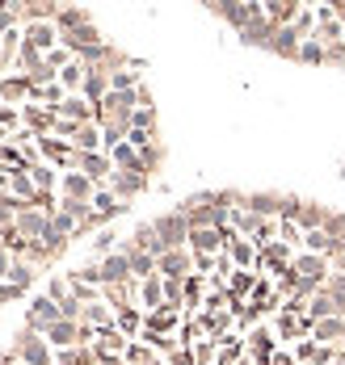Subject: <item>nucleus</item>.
<instances>
[{
	"instance_id": "obj_49",
	"label": "nucleus",
	"mask_w": 345,
	"mask_h": 365,
	"mask_svg": "<svg viewBox=\"0 0 345 365\" xmlns=\"http://www.w3.org/2000/svg\"><path fill=\"white\" fill-rule=\"evenodd\" d=\"M59 319H72V324H80V319H84V307H80L72 294H68V298L59 302Z\"/></svg>"
},
{
	"instance_id": "obj_17",
	"label": "nucleus",
	"mask_w": 345,
	"mask_h": 365,
	"mask_svg": "<svg viewBox=\"0 0 345 365\" xmlns=\"http://www.w3.org/2000/svg\"><path fill=\"white\" fill-rule=\"evenodd\" d=\"M126 210H131V206H126V202H118L110 189H97V193H93V219L101 222V227H110L114 219H122Z\"/></svg>"
},
{
	"instance_id": "obj_30",
	"label": "nucleus",
	"mask_w": 345,
	"mask_h": 365,
	"mask_svg": "<svg viewBox=\"0 0 345 365\" xmlns=\"http://www.w3.org/2000/svg\"><path fill=\"white\" fill-rule=\"evenodd\" d=\"M114 319H118V311L101 298V302H89V307H84V319H80V324H89L93 331H106V328H114Z\"/></svg>"
},
{
	"instance_id": "obj_55",
	"label": "nucleus",
	"mask_w": 345,
	"mask_h": 365,
	"mask_svg": "<svg viewBox=\"0 0 345 365\" xmlns=\"http://www.w3.org/2000/svg\"><path fill=\"white\" fill-rule=\"evenodd\" d=\"M333 13H337V21L345 26V0H333Z\"/></svg>"
},
{
	"instance_id": "obj_12",
	"label": "nucleus",
	"mask_w": 345,
	"mask_h": 365,
	"mask_svg": "<svg viewBox=\"0 0 345 365\" xmlns=\"http://www.w3.org/2000/svg\"><path fill=\"white\" fill-rule=\"evenodd\" d=\"M295 273L304 277V282H311V286H324L329 282V273H333V264H329V256H311V252H295Z\"/></svg>"
},
{
	"instance_id": "obj_36",
	"label": "nucleus",
	"mask_w": 345,
	"mask_h": 365,
	"mask_svg": "<svg viewBox=\"0 0 345 365\" xmlns=\"http://www.w3.org/2000/svg\"><path fill=\"white\" fill-rule=\"evenodd\" d=\"M39 264H30V260H13V273H9V286H17V290H30L34 282H39Z\"/></svg>"
},
{
	"instance_id": "obj_24",
	"label": "nucleus",
	"mask_w": 345,
	"mask_h": 365,
	"mask_svg": "<svg viewBox=\"0 0 345 365\" xmlns=\"http://www.w3.org/2000/svg\"><path fill=\"white\" fill-rule=\"evenodd\" d=\"M59 118H68V122H76V126H84V122H97V106L93 101H84L80 93H72V97H64V106H59Z\"/></svg>"
},
{
	"instance_id": "obj_8",
	"label": "nucleus",
	"mask_w": 345,
	"mask_h": 365,
	"mask_svg": "<svg viewBox=\"0 0 345 365\" xmlns=\"http://www.w3.org/2000/svg\"><path fill=\"white\" fill-rule=\"evenodd\" d=\"M55 324H59V307H55V302H51L46 294L30 298V307H26V324H21V328L42 331V336H46V331L55 328Z\"/></svg>"
},
{
	"instance_id": "obj_39",
	"label": "nucleus",
	"mask_w": 345,
	"mask_h": 365,
	"mask_svg": "<svg viewBox=\"0 0 345 365\" xmlns=\"http://www.w3.org/2000/svg\"><path fill=\"white\" fill-rule=\"evenodd\" d=\"M110 160H114V168H122V173H144V164H139V151L131 143H118L114 151H110Z\"/></svg>"
},
{
	"instance_id": "obj_14",
	"label": "nucleus",
	"mask_w": 345,
	"mask_h": 365,
	"mask_svg": "<svg viewBox=\"0 0 345 365\" xmlns=\"http://www.w3.org/2000/svg\"><path fill=\"white\" fill-rule=\"evenodd\" d=\"M0 106H13V110L30 106V80H26L21 72L0 76Z\"/></svg>"
},
{
	"instance_id": "obj_29",
	"label": "nucleus",
	"mask_w": 345,
	"mask_h": 365,
	"mask_svg": "<svg viewBox=\"0 0 345 365\" xmlns=\"http://www.w3.org/2000/svg\"><path fill=\"white\" fill-rule=\"evenodd\" d=\"M80 97H84V101H93V106H101V101L110 97V72H97V68H89Z\"/></svg>"
},
{
	"instance_id": "obj_19",
	"label": "nucleus",
	"mask_w": 345,
	"mask_h": 365,
	"mask_svg": "<svg viewBox=\"0 0 345 365\" xmlns=\"http://www.w3.org/2000/svg\"><path fill=\"white\" fill-rule=\"evenodd\" d=\"M84 26H93V13H89L84 4H59V17H55V30H59V38H64V34H76V30H84Z\"/></svg>"
},
{
	"instance_id": "obj_58",
	"label": "nucleus",
	"mask_w": 345,
	"mask_h": 365,
	"mask_svg": "<svg viewBox=\"0 0 345 365\" xmlns=\"http://www.w3.org/2000/svg\"><path fill=\"white\" fill-rule=\"evenodd\" d=\"M333 365H345V361H341V357H337V361H333Z\"/></svg>"
},
{
	"instance_id": "obj_5",
	"label": "nucleus",
	"mask_w": 345,
	"mask_h": 365,
	"mask_svg": "<svg viewBox=\"0 0 345 365\" xmlns=\"http://www.w3.org/2000/svg\"><path fill=\"white\" fill-rule=\"evenodd\" d=\"M148 185H152V177L148 173H122V168H114V177H110V185H101V189H110L118 202H135L139 193H148Z\"/></svg>"
},
{
	"instance_id": "obj_32",
	"label": "nucleus",
	"mask_w": 345,
	"mask_h": 365,
	"mask_svg": "<svg viewBox=\"0 0 345 365\" xmlns=\"http://www.w3.org/2000/svg\"><path fill=\"white\" fill-rule=\"evenodd\" d=\"M324 219H329V206H324V202H311V197H304V206H299V231H320V227H324Z\"/></svg>"
},
{
	"instance_id": "obj_28",
	"label": "nucleus",
	"mask_w": 345,
	"mask_h": 365,
	"mask_svg": "<svg viewBox=\"0 0 345 365\" xmlns=\"http://www.w3.org/2000/svg\"><path fill=\"white\" fill-rule=\"evenodd\" d=\"M160 307H164V277L156 273V277H148V282H139V311L152 315V311H160Z\"/></svg>"
},
{
	"instance_id": "obj_52",
	"label": "nucleus",
	"mask_w": 345,
	"mask_h": 365,
	"mask_svg": "<svg viewBox=\"0 0 345 365\" xmlns=\"http://www.w3.org/2000/svg\"><path fill=\"white\" fill-rule=\"evenodd\" d=\"M324 290H329V294H345V269H333V273H329Z\"/></svg>"
},
{
	"instance_id": "obj_56",
	"label": "nucleus",
	"mask_w": 345,
	"mask_h": 365,
	"mask_svg": "<svg viewBox=\"0 0 345 365\" xmlns=\"http://www.w3.org/2000/svg\"><path fill=\"white\" fill-rule=\"evenodd\" d=\"M236 365H253V357H249V353H244V357H240V361H236Z\"/></svg>"
},
{
	"instance_id": "obj_33",
	"label": "nucleus",
	"mask_w": 345,
	"mask_h": 365,
	"mask_svg": "<svg viewBox=\"0 0 345 365\" xmlns=\"http://www.w3.org/2000/svg\"><path fill=\"white\" fill-rule=\"evenodd\" d=\"M114 328L122 331L126 340H139V336H144V311H139V307H122L118 319H114Z\"/></svg>"
},
{
	"instance_id": "obj_44",
	"label": "nucleus",
	"mask_w": 345,
	"mask_h": 365,
	"mask_svg": "<svg viewBox=\"0 0 345 365\" xmlns=\"http://www.w3.org/2000/svg\"><path fill=\"white\" fill-rule=\"evenodd\" d=\"M131 130H148V135H160V113H156V110H135V118H131Z\"/></svg>"
},
{
	"instance_id": "obj_57",
	"label": "nucleus",
	"mask_w": 345,
	"mask_h": 365,
	"mask_svg": "<svg viewBox=\"0 0 345 365\" xmlns=\"http://www.w3.org/2000/svg\"><path fill=\"white\" fill-rule=\"evenodd\" d=\"M106 365H126V361H122V357H114V361H106Z\"/></svg>"
},
{
	"instance_id": "obj_11",
	"label": "nucleus",
	"mask_w": 345,
	"mask_h": 365,
	"mask_svg": "<svg viewBox=\"0 0 345 365\" xmlns=\"http://www.w3.org/2000/svg\"><path fill=\"white\" fill-rule=\"evenodd\" d=\"M9 4H13V13H17L21 26H39V21H55L59 17L55 0H9Z\"/></svg>"
},
{
	"instance_id": "obj_47",
	"label": "nucleus",
	"mask_w": 345,
	"mask_h": 365,
	"mask_svg": "<svg viewBox=\"0 0 345 365\" xmlns=\"http://www.w3.org/2000/svg\"><path fill=\"white\" fill-rule=\"evenodd\" d=\"M164 307L186 311V282H164Z\"/></svg>"
},
{
	"instance_id": "obj_60",
	"label": "nucleus",
	"mask_w": 345,
	"mask_h": 365,
	"mask_svg": "<svg viewBox=\"0 0 345 365\" xmlns=\"http://www.w3.org/2000/svg\"><path fill=\"white\" fill-rule=\"evenodd\" d=\"M341 72H345V68H341Z\"/></svg>"
},
{
	"instance_id": "obj_10",
	"label": "nucleus",
	"mask_w": 345,
	"mask_h": 365,
	"mask_svg": "<svg viewBox=\"0 0 345 365\" xmlns=\"http://www.w3.org/2000/svg\"><path fill=\"white\" fill-rule=\"evenodd\" d=\"M291 260H295V248H286L282 240H274V244H266L261 256H257V273H261V277H278L282 269H291Z\"/></svg>"
},
{
	"instance_id": "obj_7",
	"label": "nucleus",
	"mask_w": 345,
	"mask_h": 365,
	"mask_svg": "<svg viewBox=\"0 0 345 365\" xmlns=\"http://www.w3.org/2000/svg\"><path fill=\"white\" fill-rule=\"evenodd\" d=\"M156 273L164 277V282H186L194 277V252L190 248H173V252H164L156 260Z\"/></svg>"
},
{
	"instance_id": "obj_25",
	"label": "nucleus",
	"mask_w": 345,
	"mask_h": 365,
	"mask_svg": "<svg viewBox=\"0 0 345 365\" xmlns=\"http://www.w3.org/2000/svg\"><path fill=\"white\" fill-rule=\"evenodd\" d=\"M198 324H202V331H206V340H224V336H231V324H236V315L231 311H202L198 315Z\"/></svg>"
},
{
	"instance_id": "obj_42",
	"label": "nucleus",
	"mask_w": 345,
	"mask_h": 365,
	"mask_svg": "<svg viewBox=\"0 0 345 365\" xmlns=\"http://www.w3.org/2000/svg\"><path fill=\"white\" fill-rule=\"evenodd\" d=\"M118 244H122V240L114 235V227H106V231H97V235H93V256H97V260H106L110 252H118Z\"/></svg>"
},
{
	"instance_id": "obj_48",
	"label": "nucleus",
	"mask_w": 345,
	"mask_h": 365,
	"mask_svg": "<svg viewBox=\"0 0 345 365\" xmlns=\"http://www.w3.org/2000/svg\"><path fill=\"white\" fill-rule=\"evenodd\" d=\"M320 231L337 244V240L345 235V215H341V210H329V219H324V227H320Z\"/></svg>"
},
{
	"instance_id": "obj_9",
	"label": "nucleus",
	"mask_w": 345,
	"mask_h": 365,
	"mask_svg": "<svg viewBox=\"0 0 345 365\" xmlns=\"http://www.w3.org/2000/svg\"><path fill=\"white\" fill-rule=\"evenodd\" d=\"M76 173H84L89 181L101 189V185H110V177H114V160H110L106 151H89V155L76 151Z\"/></svg>"
},
{
	"instance_id": "obj_4",
	"label": "nucleus",
	"mask_w": 345,
	"mask_h": 365,
	"mask_svg": "<svg viewBox=\"0 0 345 365\" xmlns=\"http://www.w3.org/2000/svg\"><path fill=\"white\" fill-rule=\"evenodd\" d=\"M274 336H278L282 349H286V344L295 349L299 340L311 336V319H307V315H295V311H278V315H274Z\"/></svg>"
},
{
	"instance_id": "obj_23",
	"label": "nucleus",
	"mask_w": 345,
	"mask_h": 365,
	"mask_svg": "<svg viewBox=\"0 0 345 365\" xmlns=\"http://www.w3.org/2000/svg\"><path fill=\"white\" fill-rule=\"evenodd\" d=\"M228 256L236 269H253L257 273V256H261V248L253 244V240H244V235H231L228 240Z\"/></svg>"
},
{
	"instance_id": "obj_31",
	"label": "nucleus",
	"mask_w": 345,
	"mask_h": 365,
	"mask_svg": "<svg viewBox=\"0 0 345 365\" xmlns=\"http://www.w3.org/2000/svg\"><path fill=\"white\" fill-rule=\"evenodd\" d=\"M311 340L337 349V344L345 340V319H320V324H311Z\"/></svg>"
},
{
	"instance_id": "obj_40",
	"label": "nucleus",
	"mask_w": 345,
	"mask_h": 365,
	"mask_svg": "<svg viewBox=\"0 0 345 365\" xmlns=\"http://www.w3.org/2000/svg\"><path fill=\"white\" fill-rule=\"evenodd\" d=\"M139 164H144L148 177H156V173L164 168V139H156L152 147H144V151H139Z\"/></svg>"
},
{
	"instance_id": "obj_15",
	"label": "nucleus",
	"mask_w": 345,
	"mask_h": 365,
	"mask_svg": "<svg viewBox=\"0 0 345 365\" xmlns=\"http://www.w3.org/2000/svg\"><path fill=\"white\" fill-rule=\"evenodd\" d=\"M194 256H219L228 252V244H224V231L219 227H198V231H190V244H186Z\"/></svg>"
},
{
	"instance_id": "obj_1",
	"label": "nucleus",
	"mask_w": 345,
	"mask_h": 365,
	"mask_svg": "<svg viewBox=\"0 0 345 365\" xmlns=\"http://www.w3.org/2000/svg\"><path fill=\"white\" fill-rule=\"evenodd\" d=\"M206 9H211L224 26H231L236 34H240V30H249L257 17H266V4H257V0H211Z\"/></svg>"
},
{
	"instance_id": "obj_20",
	"label": "nucleus",
	"mask_w": 345,
	"mask_h": 365,
	"mask_svg": "<svg viewBox=\"0 0 345 365\" xmlns=\"http://www.w3.org/2000/svg\"><path fill=\"white\" fill-rule=\"evenodd\" d=\"M93 193H97V185L89 181L84 173H64L59 177V197H72V202H93Z\"/></svg>"
},
{
	"instance_id": "obj_2",
	"label": "nucleus",
	"mask_w": 345,
	"mask_h": 365,
	"mask_svg": "<svg viewBox=\"0 0 345 365\" xmlns=\"http://www.w3.org/2000/svg\"><path fill=\"white\" fill-rule=\"evenodd\" d=\"M9 349L21 357V365H55V349L46 344V336H42V331L21 328L17 336H13V344H9Z\"/></svg>"
},
{
	"instance_id": "obj_50",
	"label": "nucleus",
	"mask_w": 345,
	"mask_h": 365,
	"mask_svg": "<svg viewBox=\"0 0 345 365\" xmlns=\"http://www.w3.org/2000/svg\"><path fill=\"white\" fill-rule=\"evenodd\" d=\"M21 21H17V13H13V4L9 0H0V38L9 34V30H17Z\"/></svg>"
},
{
	"instance_id": "obj_3",
	"label": "nucleus",
	"mask_w": 345,
	"mask_h": 365,
	"mask_svg": "<svg viewBox=\"0 0 345 365\" xmlns=\"http://www.w3.org/2000/svg\"><path fill=\"white\" fill-rule=\"evenodd\" d=\"M156 227V240L164 244V252H173V248H186L190 244V222H186V215L173 206V210H164V215H156L152 219Z\"/></svg>"
},
{
	"instance_id": "obj_34",
	"label": "nucleus",
	"mask_w": 345,
	"mask_h": 365,
	"mask_svg": "<svg viewBox=\"0 0 345 365\" xmlns=\"http://www.w3.org/2000/svg\"><path fill=\"white\" fill-rule=\"evenodd\" d=\"M240 42H244V46H261V51H269V42H274V26H269L266 17H257L249 30H240Z\"/></svg>"
},
{
	"instance_id": "obj_18",
	"label": "nucleus",
	"mask_w": 345,
	"mask_h": 365,
	"mask_svg": "<svg viewBox=\"0 0 345 365\" xmlns=\"http://www.w3.org/2000/svg\"><path fill=\"white\" fill-rule=\"evenodd\" d=\"M21 38H26V46H34V51H42V55H51V51L59 46V30H55V21L21 26Z\"/></svg>"
},
{
	"instance_id": "obj_45",
	"label": "nucleus",
	"mask_w": 345,
	"mask_h": 365,
	"mask_svg": "<svg viewBox=\"0 0 345 365\" xmlns=\"http://www.w3.org/2000/svg\"><path fill=\"white\" fill-rule=\"evenodd\" d=\"M299 63H307V68H324V46H320L316 38H307L304 46H299Z\"/></svg>"
},
{
	"instance_id": "obj_13",
	"label": "nucleus",
	"mask_w": 345,
	"mask_h": 365,
	"mask_svg": "<svg viewBox=\"0 0 345 365\" xmlns=\"http://www.w3.org/2000/svg\"><path fill=\"white\" fill-rule=\"evenodd\" d=\"M282 206H286V193H278V189H253L249 193V210L257 219H282Z\"/></svg>"
},
{
	"instance_id": "obj_38",
	"label": "nucleus",
	"mask_w": 345,
	"mask_h": 365,
	"mask_svg": "<svg viewBox=\"0 0 345 365\" xmlns=\"http://www.w3.org/2000/svg\"><path fill=\"white\" fill-rule=\"evenodd\" d=\"M30 177H34V189L39 193H59V168H51V164H39V168H30Z\"/></svg>"
},
{
	"instance_id": "obj_26",
	"label": "nucleus",
	"mask_w": 345,
	"mask_h": 365,
	"mask_svg": "<svg viewBox=\"0 0 345 365\" xmlns=\"http://www.w3.org/2000/svg\"><path fill=\"white\" fill-rule=\"evenodd\" d=\"M13 222H17V231H21L30 244H39L42 235H46V227H51V219H46L42 210H34V206H26V210H21V215H17Z\"/></svg>"
},
{
	"instance_id": "obj_41",
	"label": "nucleus",
	"mask_w": 345,
	"mask_h": 365,
	"mask_svg": "<svg viewBox=\"0 0 345 365\" xmlns=\"http://www.w3.org/2000/svg\"><path fill=\"white\" fill-rule=\"evenodd\" d=\"M122 361H126V365H156L160 357H156L144 340H131V344H126V353H122Z\"/></svg>"
},
{
	"instance_id": "obj_22",
	"label": "nucleus",
	"mask_w": 345,
	"mask_h": 365,
	"mask_svg": "<svg viewBox=\"0 0 345 365\" xmlns=\"http://www.w3.org/2000/svg\"><path fill=\"white\" fill-rule=\"evenodd\" d=\"M304 13V4L299 0H266V21L274 30H282V26H295V17Z\"/></svg>"
},
{
	"instance_id": "obj_51",
	"label": "nucleus",
	"mask_w": 345,
	"mask_h": 365,
	"mask_svg": "<svg viewBox=\"0 0 345 365\" xmlns=\"http://www.w3.org/2000/svg\"><path fill=\"white\" fill-rule=\"evenodd\" d=\"M316 349H320V344H316V340L307 336V340H299V344H295L291 353H295V361H299V365H311V357H316Z\"/></svg>"
},
{
	"instance_id": "obj_16",
	"label": "nucleus",
	"mask_w": 345,
	"mask_h": 365,
	"mask_svg": "<svg viewBox=\"0 0 345 365\" xmlns=\"http://www.w3.org/2000/svg\"><path fill=\"white\" fill-rule=\"evenodd\" d=\"M55 118H59L55 110L30 101V106H21V130H30L34 139H39V135H51V130H55Z\"/></svg>"
},
{
	"instance_id": "obj_54",
	"label": "nucleus",
	"mask_w": 345,
	"mask_h": 365,
	"mask_svg": "<svg viewBox=\"0 0 345 365\" xmlns=\"http://www.w3.org/2000/svg\"><path fill=\"white\" fill-rule=\"evenodd\" d=\"M269 365H299V361H295V353H291V349H278V353L269 357Z\"/></svg>"
},
{
	"instance_id": "obj_6",
	"label": "nucleus",
	"mask_w": 345,
	"mask_h": 365,
	"mask_svg": "<svg viewBox=\"0 0 345 365\" xmlns=\"http://www.w3.org/2000/svg\"><path fill=\"white\" fill-rule=\"evenodd\" d=\"M278 349H282V344H278L274 328H266V324H257V328L244 336V353L253 357V365H269V357H274Z\"/></svg>"
},
{
	"instance_id": "obj_46",
	"label": "nucleus",
	"mask_w": 345,
	"mask_h": 365,
	"mask_svg": "<svg viewBox=\"0 0 345 365\" xmlns=\"http://www.w3.org/2000/svg\"><path fill=\"white\" fill-rule=\"evenodd\" d=\"M295 34H299V42H307V38H316V9H307L304 4V13L295 17V26H291Z\"/></svg>"
},
{
	"instance_id": "obj_43",
	"label": "nucleus",
	"mask_w": 345,
	"mask_h": 365,
	"mask_svg": "<svg viewBox=\"0 0 345 365\" xmlns=\"http://www.w3.org/2000/svg\"><path fill=\"white\" fill-rule=\"evenodd\" d=\"M42 294H46V298L59 307V302L72 294V286H68V273H51V277H46V290H42Z\"/></svg>"
},
{
	"instance_id": "obj_37",
	"label": "nucleus",
	"mask_w": 345,
	"mask_h": 365,
	"mask_svg": "<svg viewBox=\"0 0 345 365\" xmlns=\"http://www.w3.org/2000/svg\"><path fill=\"white\" fill-rule=\"evenodd\" d=\"M84 76H89V68H84L80 59H72V63H68V68L59 72V88H64V93L72 97V93H80V88H84Z\"/></svg>"
},
{
	"instance_id": "obj_27",
	"label": "nucleus",
	"mask_w": 345,
	"mask_h": 365,
	"mask_svg": "<svg viewBox=\"0 0 345 365\" xmlns=\"http://www.w3.org/2000/svg\"><path fill=\"white\" fill-rule=\"evenodd\" d=\"M299 34L291 30V26H282V30H274V42H269V55H278V59H291V63H299Z\"/></svg>"
},
{
	"instance_id": "obj_53",
	"label": "nucleus",
	"mask_w": 345,
	"mask_h": 365,
	"mask_svg": "<svg viewBox=\"0 0 345 365\" xmlns=\"http://www.w3.org/2000/svg\"><path fill=\"white\" fill-rule=\"evenodd\" d=\"M13 260H17V256L0 248V282H9V273H13Z\"/></svg>"
},
{
	"instance_id": "obj_21",
	"label": "nucleus",
	"mask_w": 345,
	"mask_h": 365,
	"mask_svg": "<svg viewBox=\"0 0 345 365\" xmlns=\"http://www.w3.org/2000/svg\"><path fill=\"white\" fill-rule=\"evenodd\" d=\"M101 264V286H122V282H135L131 277V260L122 252H110L106 260H97Z\"/></svg>"
},
{
	"instance_id": "obj_35",
	"label": "nucleus",
	"mask_w": 345,
	"mask_h": 365,
	"mask_svg": "<svg viewBox=\"0 0 345 365\" xmlns=\"http://www.w3.org/2000/svg\"><path fill=\"white\" fill-rule=\"evenodd\" d=\"M39 248H42V256H46V260L55 264L59 256H64V252H68V248H72V240H68V235H59L55 227H46V235H42V240H39Z\"/></svg>"
},
{
	"instance_id": "obj_59",
	"label": "nucleus",
	"mask_w": 345,
	"mask_h": 365,
	"mask_svg": "<svg viewBox=\"0 0 345 365\" xmlns=\"http://www.w3.org/2000/svg\"><path fill=\"white\" fill-rule=\"evenodd\" d=\"M156 365H164V357H160V361H156Z\"/></svg>"
}]
</instances>
